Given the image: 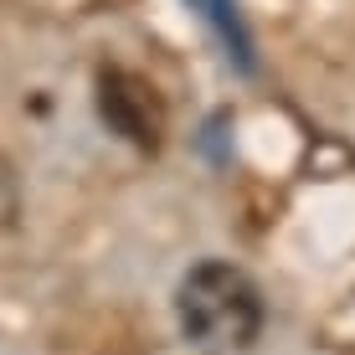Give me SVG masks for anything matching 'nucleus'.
Listing matches in <instances>:
<instances>
[{"mask_svg":"<svg viewBox=\"0 0 355 355\" xmlns=\"http://www.w3.org/2000/svg\"><path fill=\"white\" fill-rule=\"evenodd\" d=\"M103 114L114 119L129 139H155V119H150V98L134 78L124 72H108L103 78Z\"/></svg>","mask_w":355,"mask_h":355,"instance_id":"obj_2","label":"nucleus"},{"mask_svg":"<svg viewBox=\"0 0 355 355\" xmlns=\"http://www.w3.org/2000/svg\"><path fill=\"white\" fill-rule=\"evenodd\" d=\"M186 329L196 340H222V345H242L258 329V299L232 268H201L186 284Z\"/></svg>","mask_w":355,"mask_h":355,"instance_id":"obj_1","label":"nucleus"}]
</instances>
